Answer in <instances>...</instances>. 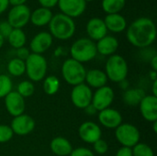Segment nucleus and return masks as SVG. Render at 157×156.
<instances>
[{
  "label": "nucleus",
  "instance_id": "c756f323",
  "mask_svg": "<svg viewBox=\"0 0 157 156\" xmlns=\"http://www.w3.org/2000/svg\"><path fill=\"white\" fill-rule=\"evenodd\" d=\"M13 88L11 78L6 74H0V99L8 95Z\"/></svg>",
  "mask_w": 157,
  "mask_h": 156
},
{
  "label": "nucleus",
  "instance_id": "e433bc0d",
  "mask_svg": "<svg viewBox=\"0 0 157 156\" xmlns=\"http://www.w3.org/2000/svg\"><path fill=\"white\" fill-rule=\"evenodd\" d=\"M38 2L40 5V6L52 9V7L57 6L58 0H38Z\"/></svg>",
  "mask_w": 157,
  "mask_h": 156
},
{
  "label": "nucleus",
  "instance_id": "bb28decb",
  "mask_svg": "<svg viewBox=\"0 0 157 156\" xmlns=\"http://www.w3.org/2000/svg\"><path fill=\"white\" fill-rule=\"evenodd\" d=\"M6 69L10 75L15 77H19L23 75L26 72L25 61H22L17 57L13 58L7 63Z\"/></svg>",
  "mask_w": 157,
  "mask_h": 156
},
{
  "label": "nucleus",
  "instance_id": "7c9ffc66",
  "mask_svg": "<svg viewBox=\"0 0 157 156\" xmlns=\"http://www.w3.org/2000/svg\"><path fill=\"white\" fill-rule=\"evenodd\" d=\"M132 156H155L153 149L146 143H139L132 148Z\"/></svg>",
  "mask_w": 157,
  "mask_h": 156
},
{
  "label": "nucleus",
  "instance_id": "a211bd4d",
  "mask_svg": "<svg viewBox=\"0 0 157 156\" xmlns=\"http://www.w3.org/2000/svg\"><path fill=\"white\" fill-rule=\"evenodd\" d=\"M86 31L90 39L93 41H98L106 35H108V29L106 28L103 18L100 17H92L90 18L86 25Z\"/></svg>",
  "mask_w": 157,
  "mask_h": 156
},
{
  "label": "nucleus",
  "instance_id": "b1692460",
  "mask_svg": "<svg viewBox=\"0 0 157 156\" xmlns=\"http://www.w3.org/2000/svg\"><path fill=\"white\" fill-rule=\"evenodd\" d=\"M145 92L142 88H130L123 94V101L126 105L135 107L139 106L141 100L144 97Z\"/></svg>",
  "mask_w": 157,
  "mask_h": 156
},
{
  "label": "nucleus",
  "instance_id": "a19ab883",
  "mask_svg": "<svg viewBox=\"0 0 157 156\" xmlns=\"http://www.w3.org/2000/svg\"><path fill=\"white\" fill-rule=\"evenodd\" d=\"M9 1V5L11 6H21V5H26L28 0H8Z\"/></svg>",
  "mask_w": 157,
  "mask_h": 156
},
{
  "label": "nucleus",
  "instance_id": "37998d69",
  "mask_svg": "<svg viewBox=\"0 0 157 156\" xmlns=\"http://www.w3.org/2000/svg\"><path fill=\"white\" fill-rule=\"evenodd\" d=\"M149 76H150V79L155 82V81H157V71H150L149 73Z\"/></svg>",
  "mask_w": 157,
  "mask_h": 156
},
{
  "label": "nucleus",
  "instance_id": "1a4fd4ad",
  "mask_svg": "<svg viewBox=\"0 0 157 156\" xmlns=\"http://www.w3.org/2000/svg\"><path fill=\"white\" fill-rule=\"evenodd\" d=\"M92 97V89L85 83L75 86L71 91V101L75 107L80 109H85L91 104Z\"/></svg>",
  "mask_w": 157,
  "mask_h": 156
},
{
  "label": "nucleus",
  "instance_id": "2eb2a0df",
  "mask_svg": "<svg viewBox=\"0 0 157 156\" xmlns=\"http://www.w3.org/2000/svg\"><path fill=\"white\" fill-rule=\"evenodd\" d=\"M52 42L53 38L49 31H40L31 39L29 49L31 53L42 54L52 47Z\"/></svg>",
  "mask_w": 157,
  "mask_h": 156
},
{
  "label": "nucleus",
  "instance_id": "a18cd8bd",
  "mask_svg": "<svg viewBox=\"0 0 157 156\" xmlns=\"http://www.w3.org/2000/svg\"><path fill=\"white\" fill-rule=\"evenodd\" d=\"M4 43H5V39L0 35V50H1V48L4 46Z\"/></svg>",
  "mask_w": 157,
  "mask_h": 156
},
{
  "label": "nucleus",
  "instance_id": "72a5a7b5",
  "mask_svg": "<svg viewBox=\"0 0 157 156\" xmlns=\"http://www.w3.org/2000/svg\"><path fill=\"white\" fill-rule=\"evenodd\" d=\"M69 156H95L94 153L88 149V148H85V147H78L76 149H73L71 154Z\"/></svg>",
  "mask_w": 157,
  "mask_h": 156
},
{
  "label": "nucleus",
  "instance_id": "f3484780",
  "mask_svg": "<svg viewBox=\"0 0 157 156\" xmlns=\"http://www.w3.org/2000/svg\"><path fill=\"white\" fill-rule=\"evenodd\" d=\"M98 121L103 127L115 130L122 123V116L119 110L108 108L98 112Z\"/></svg>",
  "mask_w": 157,
  "mask_h": 156
},
{
  "label": "nucleus",
  "instance_id": "ea45409f",
  "mask_svg": "<svg viewBox=\"0 0 157 156\" xmlns=\"http://www.w3.org/2000/svg\"><path fill=\"white\" fill-rule=\"evenodd\" d=\"M150 65L152 67L153 71H157V55L155 54L151 59H150Z\"/></svg>",
  "mask_w": 157,
  "mask_h": 156
},
{
  "label": "nucleus",
  "instance_id": "c85d7f7f",
  "mask_svg": "<svg viewBox=\"0 0 157 156\" xmlns=\"http://www.w3.org/2000/svg\"><path fill=\"white\" fill-rule=\"evenodd\" d=\"M17 92L24 98L31 97L35 92V86L29 80H24L17 85Z\"/></svg>",
  "mask_w": 157,
  "mask_h": 156
},
{
  "label": "nucleus",
  "instance_id": "9b49d317",
  "mask_svg": "<svg viewBox=\"0 0 157 156\" xmlns=\"http://www.w3.org/2000/svg\"><path fill=\"white\" fill-rule=\"evenodd\" d=\"M9 126L14 134L18 136H26L34 131L36 123L31 116L23 113L19 116L14 117Z\"/></svg>",
  "mask_w": 157,
  "mask_h": 156
},
{
  "label": "nucleus",
  "instance_id": "f8f14e48",
  "mask_svg": "<svg viewBox=\"0 0 157 156\" xmlns=\"http://www.w3.org/2000/svg\"><path fill=\"white\" fill-rule=\"evenodd\" d=\"M57 6L60 13L74 19L85 13L86 2L85 0H58Z\"/></svg>",
  "mask_w": 157,
  "mask_h": 156
},
{
  "label": "nucleus",
  "instance_id": "de8ad7c7",
  "mask_svg": "<svg viewBox=\"0 0 157 156\" xmlns=\"http://www.w3.org/2000/svg\"><path fill=\"white\" fill-rule=\"evenodd\" d=\"M85 1L87 3V2H92V1H94V0H85Z\"/></svg>",
  "mask_w": 157,
  "mask_h": 156
},
{
  "label": "nucleus",
  "instance_id": "5701e85b",
  "mask_svg": "<svg viewBox=\"0 0 157 156\" xmlns=\"http://www.w3.org/2000/svg\"><path fill=\"white\" fill-rule=\"evenodd\" d=\"M51 151L57 156H69L73 151L72 143L64 137H55L50 143Z\"/></svg>",
  "mask_w": 157,
  "mask_h": 156
},
{
  "label": "nucleus",
  "instance_id": "7ed1b4c3",
  "mask_svg": "<svg viewBox=\"0 0 157 156\" xmlns=\"http://www.w3.org/2000/svg\"><path fill=\"white\" fill-rule=\"evenodd\" d=\"M71 58L81 63H88L92 61L98 54L96 42L88 38H79L70 47Z\"/></svg>",
  "mask_w": 157,
  "mask_h": 156
},
{
  "label": "nucleus",
  "instance_id": "dca6fc26",
  "mask_svg": "<svg viewBox=\"0 0 157 156\" xmlns=\"http://www.w3.org/2000/svg\"><path fill=\"white\" fill-rule=\"evenodd\" d=\"M143 118L148 122L157 121V97L153 95H145L139 104Z\"/></svg>",
  "mask_w": 157,
  "mask_h": 156
},
{
  "label": "nucleus",
  "instance_id": "4be33fe9",
  "mask_svg": "<svg viewBox=\"0 0 157 156\" xmlns=\"http://www.w3.org/2000/svg\"><path fill=\"white\" fill-rule=\"evenodd\" d=\"M85 82L90 88H100L107 86L108 77L104 71L100 69H91L86 71Z\"/></svg>",
  "mask_w": 157,
  "mask_h": 156
},
{
  "label": "nucleus",
  "instance_id": "423d86ee",
  "mask_svg": "<svg viewBox=\"0 0 157 156\" xmlns=\"http://www.w3.org/2000/svg\"><path fill=\"white\" fill-rule=\"evenodd\" d=\"M26 74L29 81L40 82L46 77L48 71V63L46 58L42 54L30 53L25 61Z\"/></svg>",
  "mask_w": 157,
  "mask_h": 156
},
{
  "label": "nucleus",
  "instance_id": "2f4dec72",
  "mask_svg": "<svg viewBox=\"0 0 157 156\" xmlns=\"http://www.w3.org/2000/svg\"><path fill=\"white\" fill-rule=\"evenodd\" d=\"M14 136L13 131L9 125L0 124V143H8Z\"/></svg>",
  "mask_w": 157,
  "mask_h": 156
},
{
  "label": "nucleus",
  "instance_id": "c03bdc74",
  "mask_svg": "<svg viewBox=\"0 0 157 156\" xmlns=\"http://www.w3.org/2000/svg\"><path fill=\"white\" fill-rule=\"evenodd\" d=\"M152 92H153V96L156 97H157V81L154 82V85H153V89H152Z\"/></svg>",
  "mask_w": 157,
  "mask_h": 156
},
{
  "label": "nucleus",
  "instance_id": "20e7f679",
  "mask_svg": "<svg viewBox=\"0 0 157 156\" xmlns=\"http://www.w3.org/2000/svg\"><path fill=\"white\" fill-rule=\"evenodd\" d=\"M105 74L108 80L113 83L125 81L129 73V67L126 60L120 54H113L109 56L105 64Z\"/></svg>",
  "mask_w": 157,
  "mask_h": 156
},
{
  "label": "nucleus",
  "instance_id": "f03ea898",
  "mask_svg": "<svg viewBox=\"0 0 157 156\" xmlns=\"http://www.w3.org/2000/svg\"><path fill=\"white\" fill-rule=\"evenodd\" d=\"M52 38L59 40H68L75 33L76 25L73 18L62 14H54L48 25Z\"/></svg>",
  "mask_w": 157,
  "mask_h": 156
},
{
  "label": "nucleus",
  "instance_id": "c9c22d12",
  "mask_svg": "<svg viewBox=\"0 0 157 156\" xmlns=\"http://www.w3.org/2000/svg\"><path fill=\"white\" fill-rule=\"evenodd\" d=\"M30 53L31 52H30L29 49L27 48V47H25V46L24 47H21L19 49H17V52H16L17 58H18V59H20L22 61H26L27 58L29 56Z\"/></svg>",
  "mask_w": 157,
  "mask_h": 156
},
{
  "label": "nucleus",
  "instance_id": "ddd939ff",
  "mask_svg": "<svg viewBox=\"0 0 157 156\" xmlns=\"http://www.w3.org/2000/svg\"><path fill=\"white\" fill-rule=\"evenodd\" d=\"M78 135L80 139L88 144H93L102 137L101 128L93 121L83 122L78 129Z\"/></svg>",
  "mask_w": 157,
  "mask_h": 156
},
{
  "label": "nucleus",
  "instance_id": "473e14b6",
  "mask_svg": "<svg viewBox=\"0 0 157 156\" xmlns=\"http://www.w3.org/2000/svg\"><path fill=\"white\" fill-rule=\"evenodd\" d=\"M93 148H94V151L96 152V154H98L99 155H103L106 153H108L109 144L103 139H99L95 143H93Z\"/></svg>",
  "mask_w": 157,
  "mask_h": 156
},
{
  "label": "nucleus",
  "instance_id": "39448f33",
  "mask_svg": "<svg viewBox=\"0 0 157 156\" xmlns=\"http://www.w3.org/2000/svg\"><path fill=\"white\" fill-rule=\"evenodd\" d=\"M63 80L70 86H77L85 82L86 70L83 63L72 59H66L61 68Z\"/></svg>",
  "mask_w": 157,
  "mask_h": 156
},
{
  "label": "nucleus",
  "instance_id": "79ce46f5",
  "mask_svg": "<svg viewBox=\"0 0 157 156\" xmlns=\"http://www.w3.org/2000/svg\"><path fill=\"white\" fill-rule=\"evenodd\" d=\"M85 109L86 110V112L87 114H89V115H93V114H95V113H97V112H98V111L95 109V108H94L91 104H90L87 108H86Z\"/></svg>",
  "mask_w": 157,
  "mask_h": 156
},
{
  "label": "nucleus",
  "instance_id": "393cba45",
  "mask_svg": "<svg viewBox=\"0 0 157 156\" xmlns=\"http://www.w3.org/2000/svg\"><path fill=\"white\" fill-rule=\"evenodd\" d=\"M6 40L9 45L17 50L25 46L27 42V36L22 29H13Z\"/></svg>",
  "mask_w": 157,
  "mask_h": 156
},
{
  "label": "nucleus",
  "instance_id": "0eeeda50",
  "mask_svg": "<svg viewBox=\"0 0 157 156\" xmlns=\"http://www.w3.org/2000/svg\"><path fill=\"white\" fill-rule=\"evenodd\" d=\"M115 137L119 143L124 147L132 148L140 143L141 133L136 126L131 123H121L115 129Z\"/></svg>",
  "mask_w": 157,
  "mask_h": 156
},
{
  "label": "nucleus",
  "instance_id": "f704fd0d",
  "mask_svg": "<svg viewBox=\"0 0 157 156\" xmlns=\"http://www.w3.org/2000/svg\"><path fill=\"white\" fill-rule=\"evenodd\" d=\"M12 29H13V28L10 26V24L6 20H3L0 22V35L5 40L8 37V35L10 34Z\"/></svg>",
  "mask_w": 157,
  "mask_h": 156
},
{
  "label": "nucleus",
  "instance_id": "58836bf2",
  "mask_svg": "<svg viewBox=\"0 0 157 156\" xmlns=\"http://www.w3.org/2000/svg\"><path fill=\"white\" fill-rule=\"evenodd\" d=\"M9 6L8 0H0V15L4 14L8 9Z\"/></svg>",
  "mask_w": 157,
  "mask_h": 156
},
{
  "label": "nucleus",
  "instance_id": "f257e3e1",
  "mask_svg": "<svg viewBox=\"0 0 157 156\" xmlns=\"http://www.w3.org/2000/svg\"><path fill=\"white\" fill-rule=\"evenodd\" d=\"M126 38L132 46L139 49H146L155 41V23L148 17H138L127 27Z\"/></svg>",
  "mask_w": 157,
  "mask_h": 156
},
{
  "label": "nucleus",
  "instance_id": "412c9836",
  "mask_svg": "<svg viewBox=\"0 0 157 156\" xmlns=\"http://www.w3.org/2000/svg\"><path fill=\"white\" fill-rule=\"evenodd\" d=\"M52 16H53V13L52 9L46 8L43 6H39L33 11H31L29 21L35 27L42 28V27L49 25Z\"/></svg>",
  "mask_w": 157,
  "mask_h": 156
},
{
  "label": "nucleus",
  "instance_id": "6ab92c4d",
  "mask_svg": "<svg viewBox=\"0 0 157 156\" xmlns=\"http://www.w3.org/2000/svg\"><path fill=\"white\" fill-rule=\"evenodd\" d=\"M119 40L112 35H106L96 42V48L98 53L103 56H111L115 54L119 48Z\"/></svg>",
  "mask_w": 157,
  "mask_h": 156
},
{
  "label": "nucleus",
  "instance_id": "4468645a",
  "mask_svg": "<svg viewBox=\"0 0 157 156\" xmlns=\"http://www.w3.org/2000/svg\"><path fill=\"white\" fill-rule=\"evenodd\" d=\"M5 107L9 115L13 118L24 113L26 108L25 98L22 97L17 91H11L4 97Z\"/></svg>",
  "mask_w": 157,
  "mask_h": 156
},
{
  "label": "nucleus",
  "instance_id": "4c0bfd02",
  "mask_svg": "<svg viewBox=\"0 0 157 156\" xmlns=\"http://www.w3.org/2000/svg\"><path fill=\"white\" fill-rule=\"evenodd\" d=\"M115 156H132V148L121 146L117 151Z\"/></svg>",
  "mask_w": 157,
  "mask_h": 156
},
{
  "label": "nucleus",
  "instance_id": "9d476101",
  "mask_svg": "<svg viewBox=\"0 0 157 156\" xmlns=\"http://www.w3.org/2000/svg\"><path fill=\"white\" fill-rule=\"evenodd\" d=\"M114 91L110 86H102L100 88H98L95 93H93L91 105L95 108L97 111H101L110 107L114 100Z\"/></svg>",
  "mask_w": 157,
  "mask_h": 156
},
{
  "label": "nucleus",
  "instance_id": "49530a36",
  "mask_svg": "<svg viewBox=\"0 0 157 156\" xmlns=\"http://www.w3.org/2000/svg\"><path fill=\"white\" fill-rule=\"evenodd\" d=\"M153 128H154V131L157 132V121L153 122Z\"/></svg>",
  "mask_w": 157,
  "mask_h": 156
},
{
  "label": "nucleus",
  "instance_id": "cd10ccee",
  "mask_svg": "<svg viewBox=\"0 0 157 156\" xmlns=\"http://www.w3.org/2000/svg\"><path fill=\"white\" fill-rule=\"evenodd\" d=\"M60 80L55 75H48L43 79L42 88L45 94L48 96L55 95L60 89Z\"/></svg>",
  "mask_w": 157,
  "mask_h": 156
},
{
  "label": "nucleus",
  "instance_id": "6e6552de",
  "mask_svg": "<svg viewBox=\"0 0 157 156\" xmlns=\"http://www.w3.org/2000/svg\"><path fill=\"white\" fill-rule=\"evenodd\" d=\"M30 13L31 10L27 5L11 6L7 12L6 21L13 29H23L29 22Z\"/></svg>",
  "mask_w": 157,
  "mask_h": 156
},
{
  "label": "nucleus",
  "instance_id": "a878e982",
  "mask_svg": "<svg viewBox=\"0 0 157 156\" xmlns=\"http://www.w3.org/2000/svg\"><path fill=\"white\" fill-rule=\"evenodd\" d=\"M125 5L126 0H101V8L106 15L121 13Z\"/></svg>",
  "mask_w": 157,
  "mask_h": 156
},
{
  "label": "nucleus",
  "instance_id": "aec40b11",
  "mask_svg": "<svg viewBox=\"0 0 157 156\" xmlns=\"http://www.w3.org/2000/svg\"><path fill=\"white\" fill-rule=\"evenodd\" d=\"M108 31L112 33H121L126 30L128 27L127 19L121 13L109 14L103 18Z\"/></svg>",
  "mask_w": 157,
  "mask_h": 156
}]
</instances>
